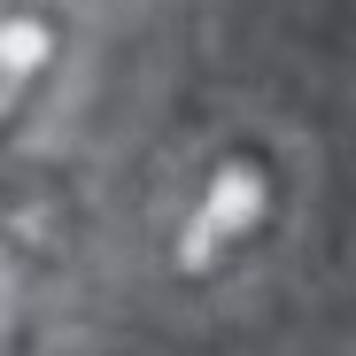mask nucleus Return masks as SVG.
I'll use <instances>...</instances> for the list:
<instances>
[{
    "label": "nucleus",
    "mask_w": 356,
    "mask_h": 356,
    "mask_svg": "<svg viewBox=\"0 0 356 356\" xmlns=\"http://www.w3.org/2000/svg\"><path fill=\"white\" fill-rule=\"evenodd\" d=\"M54 47H63V24L31 0H8V16H0V78H8V116H24L39 70L54 63Z\"/></svg>",
    "instance_id": "7ed1b4c3"
},
{
    "label": "nucleus",
    "mask_w": 356,
    "mask_h": 356,
    "mask_svg": "<svg viewBox=\"0 0 356 356\" xmlns=\"http://www.w3.org/2000/svg\"><path fill=\"white\" fill-rule=\"evenodd\" d=\"M279 217V170L264 147H225L202 178L194 209L178 217V241H170V271L178 279H217L225 264H241Z\"/></svg>",
    "instance_id": "f257e3e1"
},
{
    "label": "nucleus",
    "mask_w": 356,
    "mask_h": 356,
    "mask_svg": "<svg viewBox=\"0 0 356 356\" xmlns=\"http://www.w3.org/2000/svg\"><path fill=\"white\" fill-rule=\"evenodd\" d=\"M78 241V194L63 170H16L8 178V264L31 271V264H63Z\"/></svg>",
    "instance_id": "f03ea898"
}]
</instances>
